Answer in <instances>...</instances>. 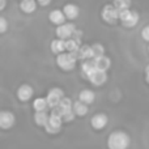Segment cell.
<instances>
[{
  "instance_id": "obj_1",
  "label": "cell",
  "mask_w": 149,
  "mask_h": 149,
  "mask_svg": "<svg viewBox=\"0 0 149 149\" xmlns=\"http://www.w3.org/2000/svg\"><path fill=\"white\" fill-rule=\"evenodd\" d=\"M130 144H131V139L123 131H114L107 137L109 149H128Z\"/></svg>"
},
{
  "instance_id": "obj_2",
  "label": "cell",
  "mask_w": 149,
  "mask_h": 149,
  "mask_svg": "<svg viewBox=\"0 0 149 149\" xmlns=\"http://www.w3.org/2000/svg\"><path fill=\"white\" fill-rule=\"evenodd\" d=\"M77 55L72 52H63L56 56V64L63 71H72L76 65Z\"/></svg>"
},
{
  "instance_id": "obj_3",
  "label": "cell",
  "mask_w": 149,
  "mask_h": 149,
  "mask_svg": "<svg viewBox=\"0 0 149 149\" xmlns=\"http://www.w3.org/2000/svg\"><path fill=\"white\" fill-rule=\"evenodd\" d=\"M101 16H102V20L107 24H115L116 21L119 20V10L115 8L114 4H109L105 5L102 8V12H101Z\"/></svg>"
},
{
  "instance_id": "obj_4",
  "label": "cell",
  "mask_w": 149,
  "mask_h": 149,
  "mask_svg": "<svg viewBox=\"0 0 149 149\" xmlns=\"http://www.w3.org/2000/svg\"><path fill=\"white\" fill-rule=\"evenodd\" d=\"M64 98V92H63L60 88H52L49 90L47 93V103H49V107L54 109L56 106H59V103L62 102V100Z\"/></svg>"
},
{
  "instance_id": "obj_5",
  "label": "cell",
  "mask_w": 149,
  "mask_h": 149,
  "mask_svg": "<svg viewBox=\"0 0 149 149\" xmlns=\"http://www.w3.org/2000/svg\"><path fill=\"white\" fill-rule=\"evenodd\" d=\"M74 30H76V26H74L72 22H65V24L59 25L56 28V36L59 39L67 41V39H70L73 37Z\"/></svg>"
},
{
  "instance_id": "obj_6",
  "label": "cell",
  "mask_w": 149,
  "mask_h": 149,
  "mask_svg": "<svg viewBox=\"0 0 149 149\" xmlns=\"http://www.w3.org/2000/svg\"><path fill=\"white\" fill-rule=\"evenodd\" d=\"M62 123H63V118L59 115H55V114H51L49 119V123L46 124V131L49 134H58L62 128Z\"/></svg>"
},
{
  "instance_id": "obj_7",
  "label": "cell",
  "mask_w": 149,
  "mask_h": 149,
  "mask_svg": "<svg viewBox=\"0 0 149 149\" xmlns=\"http://www.w3.org/2000/svg\"><path fill=\"white\" fill-rule=\"evenodd\" d=\"M16 122V118L13 115V113L10 111H1L0 113V127L3 130H8L10 127H13Z\"/></svg>"
},
{
  "instance_id": "obj_8",
  "label": "cell",
  "mask_w": 149,
  "mask_h": 149,
  "mask_svg": "<svg viewBox=\"0 0 149 149\" xmlns=\"http://www.w3.org/2000/svg\"><path fill=\"white\" fill-rule=\"evenodd\" d=\"M88 80H89L94 86H101V85H103L107 81V73H106L105 71H98L97 68H95V71L90 74Z\"/></svg>"
},
{
  "instance_id": "obj_9",
  "label": "cell",
  "mask_w": 149,
  "mask_h": 149,
  "mask_svg": "<svg viewBox=\"0 0 149 149\" xmlns=\"http://www.w3.org/2000/svg\"><path fill=\"white\" fill-rule=\"evenodd\" d=\"M107 122H109V118L106 114H95L90 119V126L94 130H102L107 126Z\"/></svg>"
},
{
  "instance_id": "obj_10",
  "label": "cell",
  "mask_w": 149,
  "mask_h": 149,
  "mask_svg": "<svg viewBox=\"0 0 149 149\" xmlns=\"http://www.w3.org/2000/svg\"><path fill=\"white\" fill-rule=\"evenodd\" d=\"M33 93H34V90L30 85L24 84L17 89V98L20 101H22V102H26V101H29L31 98Z\"/></svg>"
},
{
  "instance_id": "obj_11",
  "label": "cell",
  "mask_w": 149,
  "mask_h": 149,
  "mask_svg": "<svg viewBox=\"0 0 149 149\" xmlns=\"http://www.w3.org/2000/svg\"><path fill=\"white\" fill-rule=\"evenodd\" d=\"M65 15L63 10L60 9H52L51 12L49 13V20L51 24H55V25H63V24H65Z\"/></svg>"
},
{
  "instance_id": "obj_12",
  "label": "cell",
  "mask_w": 149,
  "mask_h": 149,
  "mask_svg": "<svg viewBox=\"0 0 149 149\" xmlns=\"http://www.w3.org/2000/svg\"><path fill=\"white\" fill-rule=\"evenodd\" d=\"M77 59H81L82 62L85 60H92L94 59V54H93V47L89 45H82L80 47L79 52H77Z\"/></svg>"
},
{
  "instance_id": "obj_13",
  "label": "cell",
  "mask_w": 149,
  "mask_h": 149,
  "mask_svg": "<svg viewBox=\"0 0 149 149\" xmlns=\"http://www.w3.org/2000/svg\"><path fill=\"white\" fill-rule=\"evenodd\" d=\"M63 12H64L65 17L68 20H74L80 15V8L76 4H73V3H68V4H65L63 7Z\"/></svg>"
},
{
  "instance_id": "obj_14",
  "label": "cell",
  "mask_w": 149,
  "mask_h": 149,
  "mask_svg": "<svg viewBox=\"0 0 149 149\" xmlns=\"http://www.w3.org/2000/svg\"><path fill=\"white\" fill-rule=\"evenodd\" d=\"M93 63H94V67L97 68L98 71H107L109 68L111 67V60H110V58H107V56H98V58H94L93 59Z\"/></svg>"
},
{
  "instance_id": "obj_15",
  "label": "cell",
  "mask_w": 149,
  "mask_h": 149,
  "mask_svg": "<svg viewBox=\"0 0 149 149\" xmlns=\"http://www.w3.org/2000/svg\"><path fill=\"white\" fill-rule=\"evenodd\" d=\"M20 9L26 15L34 13L37 9V1L36 0H22L20 3Z\"/></svg>"
},
{
  "instance_id": "obj_16",
  "label": "cell",
  "mask_w": 149,
  "mask_h": 149,
  "mask_svg": "<svg viewBox=\"0 0 149 149\" xmlns=\"http://www.w3.org/2000/svg\"><path fill=\"white\" fill-rule=\"evenodd\" d=\"M81 46H82L81 41H79V39H76V38H70L65 41V51L72 52V54L77 55V52H79Z\"/></svg>"
},
{
  "instance_id": "obj_17",
  "label": "cell",
  "mask_w": 149,
  "mask_h": 149,
  "mask_svg": "<svg viewBox=\"0 0 149 149\" xmlns=\"http://www.w3.org/2000/svg\"><path fill=\"white\" fill-rule=\"evenodd\" d=\"M94 100H95V94L90 89H84L79 93V101L86 103V105H90L92 102H94Z\"/></svg>"
},
{
  "instance_id": "obj_18",
  "label": "cell",
  "mask_w": 149,
  "mask_h": 149,
  "mask_svg": "<svg viewBox=\"0 0 149 149\" xmlns=\"http://www.w3.org/2000/svg\"><path fill=\"white\" fill-rule=\"evenodd\" d=\"M50 49H51V51L56 55L63 54V52L65 51V41L59 39V38L54 39V41L51 42V45H50Z\"/></svg>"
},
{
  "instance_id": "obj_19",
  "label": "cell",
  "mask_w": 149,
  "mask_h": 149,
  "mask_svg": "<svg viewBox=\"0 0 149 149\" xmlns=\"http://www.w3.org/2000/svg\"><path fill=\"white\" fill-rule=\"evenodd\" d=\"M81 71H82V76H84L85 79H89L90 74H92V73L95 71V67H94V63H93V59H92V60H85V62H82V64H81Z\"/></svg>"
},
{
  "instance_id": "obj_20",
  "label": "cell",
  "mask_w": 149,
  "mask_h": 149,
  "mask_svg": "<svg viewBox=\"0 0 149 149\" xmlns=\"http://www.w3.org/2000/svg\"><path fill=\"white\" fill-rule=\"evenodd\" d=\"M49 119L50 116L47 115L46 111H38V113L34 114V122L41 127H46V124L49 123Z\"/></svg>"
},
{
  "instance_id": "obj_21",
  "label": "cell",
  "mask_w": 149,
  "mask_h": 149,
  "mask_svg": "<svg viewBox=\"0 0 149 149\" xmlns=\"http://www.w3.org/2000/svg\"><path fill=\"white\" fill-rule=\"evenodd\" d=\"M73 111L76 115L79 116H84L88 114V111H89V109H88V105L84 102H81V101H76V102L73 103Z\"/></svg>"
},
{
  "instance_id": "obj_22",
  "label": "cell",
  "mask_w": 149,
  "mask_h": 149,
  "mask_svg": "<svg viewBox=\"0 0 149 149\" xmlns=\"http://www.w3.org/2000/svg\"><path fill=\"white\" fill-rule=\"evenodd\" d=\"M33 107L36 110V113H38V111H46V109L49 107L47 100L46 98H36L33 102Z\"/></svg>"
},
{
  "instance_id": "obj_23",
  "label": "cell",
  "mask_w": 149,
  "mask_h": 149,
  "mask_svg": "<svg viewBox=\"0 0 149 149\" xmlns=\"http://www.w3.org/2000/svg\"><path fill=\"white\" fill-rule=\"evenodd\" d=\"M139 22V13L136 12V10H132L131 16H130V18L126 21V22H123L122 25L126 26V28H134L136 24Z\"/></svg>"
},
{
  "instance_id": "obj_24",
  "label": "cell",
  "mask_w": 149,
  "mask_h": 149,
  "mask_svg": "<svg viewBox=\"0 0 149 149\" xmlns=\"http://www.w3.org/2000/svg\"><path fill=\"white\" fill-rule=\"evenodd\" d=\"M114 5L118 10L130 9L131 7V0H114Z\"/></svg>"
},
{
  "instance_id": "obj_25",
  "label": "cell",
  "mask_w": 149,
  "mask_h": 149,
  "mask_svg": "<svg viewBox=\"0 0 149 149\" xmlns=\"http://www.w3.org/2000/svg\"><path fill=\"white\" fill-rule=\"evenodd\" d=\"M92 47H93V54H94V58L103 56V55H105V47H103L101 43H94Z\"/></svg>"
},
{
  "instance_id": "obj_26",
  "label": "cell",
  "mask_w": 149,
  "mask_h": 149,
  "mask_svg": "<svg viewBox=\"0 0 149 149\" xmlns=\"http://www.w3.org/2000/svg\"><path fill=\"white\" fill-rule=\"evenodd\" d=\"M132 10L131 9H124V10H119V21H120L122 24L126 22L127 20L130 18V16H131Z\"/></svg>"
},
{
  "instance_id": "obj_27",
  "label": "cell",
  "mask_w": 149,
  "mask_h": 149,
  "mask_svg": "<svg viewBox=\"0 0 149 149\" xmlns=\"http://www.w3.org/2000/svg\"><path fill=\"white\" fill-rule=\"evenodd\" d=\"M141 38L144 39L145 42H149V25L144 26L141 29Z\"/></svg>"
},
{
  "instance_id": "obj_28",
  "label": "cell",
  "mask_w": 149,
  "mask_h": 149,
  "mask_svg": "<svg viewBox=\"0 0 149 149\" xmlns=\"http://www.w3.org/2000/svg\"><path fill=\"white\" fill-rule=\"evenodd\" d=\"M7 28H8V24H7V20L4 17L0 18V33L4 34L7 31Z\"/></svg>"
},
{
  "instance_id": "obj_29",
  "label": "cell",
  "mask_w": 149,
  "mask_h": 149,
  "mask_svg": "<svg viewBox=\"0 0 149 149\" xmlns=\"http://www.w3.org/2000/svg\"><path fill=\"white\" fill-rule=\"evenodd\" d=\"M37 3L39 5H42V7H46V5H49L51 3V0H37Z\"/></svg>"
},
{
  "instance_id": "obj_30",
  "label": "cell",
  "mask_w": 149,
  "mask_h": 149,
  "mask_svg": "<svg viewBox=\"0 0 149 149\" xmlns=\"http://www.w3.org/2000/svg\"><path fill=\"white\" fill-rule=\"evenodd\" d=\"M145 79H147V82H149V65L145 68Z\"/></svg>"
},
{
  "instance_id": "obj_31",
  "label": "cell",
  "mask_w": 149,
  "mask_h": 149,
  "mask_svg": "<svg viewBox=\"0 0 149 149\" xmlns=\"http://www.w3.org/2000/svg\"><path fill=\"white\" fill-rule=\"evenodd\" d=\"M5 8V0H0V10H4Z\"/></svg>"
},
{
  "instance_id": "obj_32",
  "label": "cell",
  "mask_w": 149,
  "mask_h": 149,
  "mask_svg": "<svg viewBox=\"0 0 149 149\" xmlns=\"http://www.w3.org/2000/svg\"><path fill=\"white\" fill-rule=\"evenodd\" d=\"M148 51H149V47H148Z\"/></svg>"
},
{
  "instance_id": "obj_33",
  "label": "cell",
  "mask_w": 149,
  "mask_h": 149,
  "mask_svg": "<svg viewBox=\"0 0 149 149\" xmlns=\"http://www.w3.org/2000/svg\"><path fill=\"white\" fill-rule=\"evenodd\" d=\"M21 1H22V0H21Z\"/></svg>"
}]
</instances>
